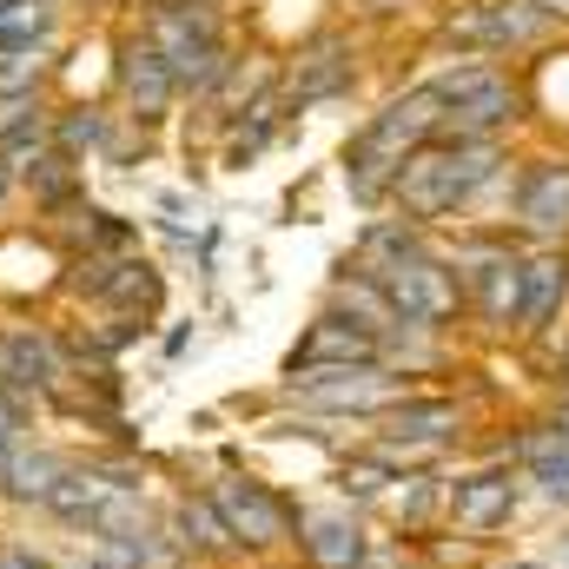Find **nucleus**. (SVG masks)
<instances>
[{
    "label": "nucleus",
    "instance_id": "20",
    "mask_svg": "<svg viewBox=\"0 0 569 569\" xmlns=\"http://www.w3.org/2000/svg\"><path fill=\"white\" fill-rule=\"evenodd\" d=\"M345 80H351V60H345V47H338V40H318V47H311V60H305L298 100H331Z\"/></svg>",
    "mask_w": 569,
    "mask_h": 569
},
{
    "label": "nucleus",
    "instance_id": "26",
    "mask_svg": "<svg viewBox=\"0 0 569 569\" xmlns=\"http://www.w3.org/2000/svg\"><path fill=\"white\" fill-rule=\"evenodd\" d=\"M7 186H13V179H7V166H0V206H7Z\"/></svg>",
    "mask_w": 569,
    "mask_h": 569
},
{
    "label": "nucleus",
    "instance_id": "5",
    "mask_svg": "<svg viewBox=\"0 0 569 569\" xmlns=\"http://www.w3.org/2000/svg\"><path fill=\"white\" fill-rule=\"evenodd\" d=\"M430 93H437V107H450L443 120H457V133H470V140H483L490 127H503V120L517 113L510 87H503L490 67H457V73H443Z\"/></svg>",
    "mask_w": 569,
    "mask_h": 569
},
{
    "label": "nucleus",
    "instance_id": "21",
    "mask_svg": "<svg viewBox=\"0 0 569 569\" xmlns=\"http://www.w3.org/2000/svg\"><path fill=\"white\" fill-rule=\"evenodd\" d=\"M107 140V120L100 113H73V120H60V152H87V146Z\"/></svg>",
    "mask_w": 569,
    "mask_h": 569
},
{
    "label": "nucleus",
    "instance_id": "3",
    "mask_svg": "<svg viewBox=\"0 0 569 569\" xmlns=\"http://www.w3.org/2000/svg\"><path fill=\"white\" fill-rule=\"evenodd\" d=\"M378 291H385L391 318H405V325H443V318L457 311L450 272H443L437 259H425V252H405V259L378 266Z\"/></svg>",
    "mask_w": 569,
    "mask_h": 569
},
{
    "label": "nucleus",
    "instance_id": "9",
    "mask_svg": "<svg viewBox=\"0 0 569 569\" xmlns=\"http://www.w3.org/2000/svg\"><path fill=\"white\" fill-rule=\"evenodd\" d=\"M517 219H523L537 239H557V232H569V166H537V172L523 179Z\"/></svg>",
    "mask_w": 569,
    "mask_h": 569
},
{
    "label": "nucleus",
    "instance_id": "12",
    "mask_svg": "<svg viewBox=\"0 0 569 569\" xmlns=\"http://www.w3.org/2000/svg\"><path fill=\"white\" fill-rule=\"evenodd\" d=\"M510 503H517V483H510L503 470L463 477V483H457V497H450V510H457V523H463V530H497V523L510 517Z\"/></svg>",
    "mask_w": 569,
    "mask_h": 569
},
{
    "label": "nucleus",
    "instance_id": "2",
    "mask_svg": "<svg viewBox=\"0 0 569 569\" xmlns=\"http://www.w3.org/2000/svg\"><path fill=\"white\" fill-rule=\"evenodd\" d=\"M490 172H497V146L490 140H457V146H437V152H430V146L411 152L391 186H398V199H405L411 219H437V212L463 206Z\"/></svg>",
    "mask_w": 569,
    "mask_h": 569
},
{
    "label": "nucleus",
    "instance_id": "23",
    "mask_svg": "<svg viewBox=\"0 0 569 569\" xmlns=\"http://www.w3.org/2000/svg\"><path fill=\"white\" fill-rule=\"evenodd\" d=\"M0 569H53L33 543H0Z\"/></svg>",
    "mask_w": 569,
    "mask_h": 569
},
{
    "label": "nucleus",
    "instance_id": "14",
    "mask_svg": "<svg viewBox=\"0 0 569 569\" xmlns=\"http://www.w3.org/2000/svg\"><path fill=\"white\" fill-rule=\"evenodd\" d=\"M172 530H179V550H199V557L239 550L232 530H226V517L212 510V497H179V503H172Z\"/></svg>",
    "mask_w": 569,
    "mask_h": 569
},
{
    "label": "nucleus",
    "instance_id": "18",
    "mask_svg": "<svg viewBox=\"0 0 569 569\" xmlns=\"http://www.w3.org/2000/svg\"><path fill=\"white\" fill-rule=\"evenodd\" d=\"M523 457H530V470H537V483L550 497H569V425H550V430H537V437H523Z\"/></svg>",
    "mask_w": 569,
    "mask_h": 569
},
{
    "label": "nucleus",
    "instance_id": "19",
    "mask_svg": "<svg viewBox=\"0 0 569 569\" xmlns=\"http://www.w3.org/2000/svg\"><path fill=\"white\" fill-rule=\"evenodd\" d=\"M457 430V405H398L391 411V443H437Z\"/></svg>",
    "mask_w": 569,
    "mask_h": 569
},
{
    "label": "nucleus",
    "instance_id": "6",
    "mask_svg": "<svg viewBox=\"0 0 569 569\" xmlns=\"http://www.w3.org/2000/svg\"><path fill=\"white\" fill-rule=\"evenodd\" d=\"M291 391L311 411H378V405L398 398V378L378 371V365H351V371H298Z\"/></svg>",
    "mask_w": 569,
    "mask_h": 569
},
{
    "label": "nucleus",
    "instance_id": "16",
    "mask_svg": "<svg viewBox=\"0 0 569 569\" xmlns=\"http://www.w3.org/2000/svg\"><path fill=\"white\" fill-rule=\"evenodd\" d=\"M517 298H523V266L517 259H477V305L490 325H510L517 318Z\"/></svg>",
    "mask_w": 569,
    "mask_h": 569
},
{
    "label": "nucleus",
    "instance_id": "22",
    "mask_svg": "<svg viewBox=\"0 0 569 569\" xmlns=\"http://www.w3.org/2000/svg\"><path fill=\"white\" fill-rule=\"evenodd\" d=\"M391 477L378 470V463H345V490H358V497H371V490H385Z\"/></svg>",
    "mask_w": 569,
    "mask_h": 569
},
{
    "label": "nucleus",
    "instance_id": "17",
    "mask_svg": "<svg viewBox=\"0 0 569 569\" xmlns=\"http://www.w3.org/2000/svg\"><path fill=\"white\" fill-rule=\"evenodd\" d=\"M563 291H569V266H563V259H530V266H523L517 318H523V325H543V318L563 305Z\"/></svg>",
    "mask_w": 569,
    "mask_h": 569
},
{
    "label": "nucleus",
    "instance_id": "13",
    "mask_svg": "<svg viewBox=\"0 0 569 569\" xmlns=\"http://www.w3.org/2000/svg\"><path fill=\"white\" fill-rule=\"evenodd\" d=\"M305 557L318 569H358L365 563V530L351 517H305Z\"/></svg>",
    "mask_w": 569,
    "mask_h": 569
},
{
    "label": "nucleus",
    "instance_id": "7",
    "mask_svg": "<svg viewBox=\"0 0 569 569\" xmlns=\"http://www.w3.org/2000/svg\"><path fill=\"white\" fill-rule=\"evenodd\" d=\"M152 47H159V60L172 67V80H179V87H212V80H219V67H226V53H219L212 27H206V20H192V13H166V20L152 27Z\"/></svg>",
    "mask_w": 569,
    "mask_h": 569
},
{
    "label": "nucleus",
    "instance_id": "25",
    "mask_svg": "<svg viewBox=\"0 0 569 569\" xmlns=\"http://www.w3.org/2000/svg\"><path fill=\"white\" fill-rule=\"evenodd\" d=\"M543 13H569V0H543Z\"/></svg>",
    "mask_w": 569,
    "mask_h": 569
},
{
    "label": "nucleus",
    "instance_id": "4",
    "mask_svg": "<svg viewBox=\"0 0 569 569\" xmlns=\"http://www.w3.org/2000/svg\"><path fill=\"white\" fill-rule=\"evenodd\" d=\"M212 510L226 517L232 543H246V550H272V543L291 537V510H284L266 483H252V477H226V483H212Z\"/></svg>",
    "mask_w": 569,
    "mask_h": 569
},
{
    "label": "nucleus",
    "instance_id": "8",
    "mask_svg": "<svg viewBox=\"0 0 569 569\" xmlns=\"http://www.w3.org/2000/svg\"><path fill=\"white\" fill-rule=\"evenodd\" d=\"M378 358V338L351 318H318L298 345H291V378L298 371H351V365H371Z\"/></svg>",
    "mask_w": 569,
    "mask_h": 569
},
{
    "label": "nucleus",
    "instance_id": "27",
    "mask_svg": "<svg viewBox=\"0 0 569 569\" xmlns=\"http://www.w3.org/2000/svg\"><path fill=\"white\" fill-rule=\"evenodd\" d=\"M563 378H569V351H563Z\"/></svg>",
    "mask_w": 569,
    "mask_h": 569
},
{
    "label": "nucleus",
    "instance_id": "11",
    "mask_svg": "<svg viewBox=\"0 0 569 569\" xmlns=\"http://www.w3.org/2000/svg\"><path fill=\"white\" fill-rule=\"evenodd\" d=\"M120 87H127V100H133V113L140 120H159L166 107H172V67L159 60V47L146 40V47H127V67H120Z\"/></svg>",
    "mask_w": 569,
    "mask_h": 569
},
{
    "label": "nucleus",
    "instance_id": "24",
    "mask_svg": "<svg viewBox=\"0 0 569 569\" xmlns=\"http://www.w3.org/2000/svg\"><path fill=\"white\" fill-rule=\"evenodd\" d=\"M13 443H20V405L0 391V463H7V450H13Z\"/></svg>",
    "mask_w": 569,
    "mask_h": 569
},
{
    "label": "nucleus",
    "instance_id": "10",
    "mask_svg": "<svg viewBox=\"0 0 569 569\" xmlns=\"http://www.w3.org/2000/svg\"><path fill=\"white\" fill-rule=\"evenodd\" d=\"M67 470H73L67 457L33 450V443H13V450H7V463H0V490H7L13 503H47V497L60 490V477H67Z\"/></svg>",
    "mask_w": 569,
    "mask_h": 569
},
{
    "label": "nucleus",
    "instance_id": "15",
    "mask_svg": "<svg viewBox=\"0 0 569 569\" xmlns=\"http://www.w3.org/2000/svg\"><path fill=\"white\" fill-rule=\"evenodd\" d=\"M537 20H543V7H530V0H483L457 33H470V40H530L537 33Z\"/></svg>",
    "mask_w": 569,
    "mask_h": 569
},
{
    "label": "nucleus",
    "instance_id": "1",
    "mask_svg": "<svg viewBox=\"0 0 569 569\" xmlns=\"http://www.w3.org/2000/svg\"><path fill=\"white\" fill-rule=\"evenodd\" d=\"M437 127H443V107H437L430 87L391 100V107L358 133V146H351V192H358V199H378V192L405 172V159L425 152V140L437 133Z\"/></svg>",
    "mask_w": 569,
    "mask_h": 569
},
{
    "label": "nucleus",
    "instance_id": "28",
    "mask_svg": "<svg viewBox=\"0 0 569 569\" xmlns=\"http://www.w3.org/2000/svg\"><path fill=\"white\" fill-rule=\"evenodd\" d=\"M517 569H537V563H517Z\"/></svg>",
    "mask_w": 569,
    "mask_h": 569
}]
</instances>
